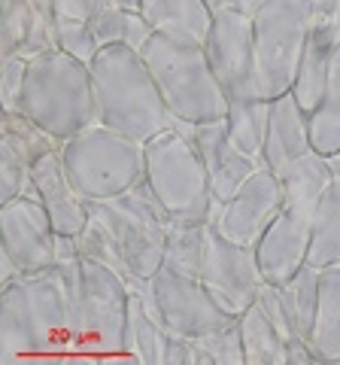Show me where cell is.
I'll return each mask as SVG.
<instances>
[{
  "label": "cell",
  "mask_w": 340,
  "mask_h": 365,
  "mask_svg": "<svg viewBox=\"0 0 340 365\" xmlns=\"http://www.w3.org/2000/svg\"><path fill=\"white\" fill-rule=\"evenodd\" d=\"M0 292V359L73 353L83 304V256L21 271Z\"/></svg>",
  "instance_id": "obj_1"
},
{
  "label": "cell",
  "mask_w": 340,
  "mask_h": 365,
  "mask_svg": "<svg viewBox=\"0 0 340 365\" xmlns=\"http://www.w3.org/2000/svg\"><path fill=\"white\" fill-rule=\"evenodd\" d=\"M95 88L97 122L134 140H152L170 128V110L164 107L152 71L140 49L104 46L88 64Z\"/></svg>",
  "instance_id": "obj_2"
},
{
  "label": "cell",
  "mask_w": 340,
  "mask_h": 365,
  "mask_svg": "<svg viewBox=\"0 0 340 365\" xmlns=\"http://www.w3.org/2000/svg\"><path fill=\"white\" fill-rule=\"evenodd\" d=\"M161 91L164 107L183 122H219L228 116V98L219 86L203 43L186 34H152L140 49Z\"/></svg>",
  "instance_id": "obj_3"
},
{
  "label": "cell",
  "mask_w": 340,
  "mask_h": 365,
  "mask_svg": "<svg viewBox=\"0 0 340 365\" xmlns=\"http://www.w3.org/2000/svg\"><path fill=\"white\" fill-rule=\"evenodd\" d=\"M21 113H28L43 131L58 137L61 143L97 125L88 64L61 49L33 55L28 64Z\"/></svg>",
  "instance_id": "obj_4"
},
{
  "label": "cell",
  "mask_w": 340,
  "mask_h": 365,
  "mask_svg": "<svg viewBox=\"0 0 340 365\" xmlns=\"http://www.w3.org/2000/svg\"><path fill=\"white\" fill-rule=\"evenodd\" d=\"M61 162L85 201L112 198L146 177V143L97 122L61 143Z\"/></svg>",
  "instance_id": "obj_5"
},
{
  "label": "cell",
  "mask_w": 340,
  "mask_h": 365,
  "mask_svg": "<svg viewBox=\"0 0 340 365\" xmlns=\"http://www.w3.org/2000/svg\"><path fill=\"white\" fill-rule=\"evenodd\" d=\"M85 207H88V216L100 220V225L112 235L124 265H128V274L152 277L161 268L170 213L158 201L146 177L140 182H134L122 195L85 201Z\"/></svg>",
  "instance_id": "obj_6"
},
{
  "label": "cell",
  "mask_w": 340,
  "mask_h": 365,
  "mask_svg": "<svg viewBox=\"0 0 340 365\" xmlns=\"http://www.w3.org/2000/svg\"><path fill=\"white\" fill-rule=\"evenodd\" d=\"M146 180L170 220L210 222V174L198 150L176 128H167L146 140Z\"/></svg>",
  "instance_id": "obj_7"
},
{
  "label": "cell",
  "mask_w": 340,
  "mask_h": 365,
  "mask_svg": "<svg viewBox=\"0 0 340 365\" xmlns=\"http://www.w3.org/2000/svg\"><path fill=\"white\" fill-rule=\"evenodd\" d=\"M307 37V0H267L253 16L255 67L267 101L292 91Z\"/></svg>",
  "instance_id": "obj_8"
},
{
  "label": "cell",
  "mask_w": 340,
  "mask_h": 365,
  "mask_svg": "<svg viewBox=\"0 0 340 365\" xmlns=\"http://www.w3.org/2000/svg\"><path fill=\"white\" fill-rule=\"evenodd\" d=\"M128 302L131 295L122 274L92 259H83V304H79L73 353H92V356L122 353Z\"/></svg>",
  "instance_id": "obj_9"
},
{
  "label": "cell",
  "mask_w": 340,
  "mask_h": 365,
  "mask_svg": "<svg viewBox=\"0 0 340 365\" xmlns=\"http://www.w3.org/2000/svg\"><path fill=\"white\" fill-rule=\"evenodd\" d=\"M198 280L203 283L222 311L240 317L249 304L258 299V289L265 287V274L258 268L255 247L234 244L216 225L207 222V247H203V265Z\"/></svg>",
  "instance_id": "obj_10"
},
{
  "label": "cell",
  "mask_w": 340,
  "mask_h": 365,
  "mask_svg": "<svg viewBox=\"0 0 340 365\" xmlns=\"http://www.w3.org/2000/svg\"><path fill=\"white\" fill-rule=\"evenodd\" d=\"M207 58L213 64L219 86L228 101L237 98H265L255 67V43H253V19L240 9H219L213 13L210 37L203 40Z\"/></svg>",
  "instance_id": "obj_11"
},
{
  "label": "cell",
  "mask_w": 340,
  "mask_h": 365,
  "mask_svg": "<svg viewBox=\"0 0 340 365\" xmlns=\"http://www.w3.org/2000/svg\"><path fill=\"white\" fill-rule=\"evenodd\" d=\"M152 287H155L158 311L164 317V326H167V332H174V335L195 341V338L210 335L237 319L228 311H222L219 302L203 289V283L198 277L174 271L170 265H164V262H161V268L152 274Z\"/></svg>",
  "instance_id": "obj_12"
},
{
  "label": "cell",
  "mask_w": 340,
  "mask_h": 365,
  "mask_svg": "<svg viewBox=\"0 0 340 365\" xmlns=\"http://www.w3.org/2000/svg\"><path fill=\"white\" fill-rule=\"evenodd\" d=\"M170 128H176L186 140L195 146L203 168L210 174V189L216 201H228L243 182L255 174L258 165L253 155H246L240 146L231 140L228 125L225 119L219 122H183V119H170Z\"/></svg>",
  "instance_id": "obj_13"
},
{
  "label": "cell",
  "mask_w": 340,
  "mask_h": 365,
  "mask_svg": "<svg viewBox=\"0 0 340 365\" xmlns=\"http://www.w3.org/2000/svg\"><path fill=\"white\" fill-rule=\"evenodd\" d=\"M282 210V182L270 168H258L234 195L222 204V213L216 222L225 237H231L234 244L255 247L262 241V235L270 228V222Z\"/></svg>",
  "instance_id": "obj_14"
},
{
  "label": "cell",
  "mask_w": 340,
  "mask_h": 365,
  "mask_svg": "<svg viewBox=\"0 0 340 365\" xmlns=\"http://www.w3.org/2000/svg\"><path fill=\"white\" fill-rule=\"evenodd\" d=\"M0 228H4V250L21 271H40L55 262V232L49 210L43 201L18 195L0 204Z\"/></svg>",
  "instance_id": "obj_15"
},
{
  "label": "cell",
  "mask_w": 340,
  "mask_h": 365,
  "mask_svg": "<svg viewBox=\"0 0 340 365\" xmlns=\"http://www.w3.org/2000/svg\"><path fill=\"white\" fill-rule=\"evenodd\" d=\"M310 225L313 216L294 207H282L280 216L255 244L258 268L267 283H282L307 262L310 250Z\"/></svg>",
  "instance_id": "obj_16"
},
{
  "label": "cell",
  "mask_w": 340,
  "mask_h": 365,
  "mask_svg": "<svg viewBox=\"0 0 340 365\" xmlns=\"http://www.w3.org/2000/svg\"><path fill=\"white\" fill-rule=\"evenodd\" d=\"M313 150L310 137V116L301 110L292 91L270 101L267 110V134H265V150H262V168H270L280 174L282 168L294 158L307 155Z\"/></svg>",
  "instance_id": "obj_17"
},
{
  "label": "cell",
  "mask_w": 340,
  "mask_h": 365,
  "mask_svg": "<svg viewBox=\"0 0 340 365\" xmlns=\"http://www.w3.org/2000/svg\"><path fill=\"white\" fill-rule=\"evenodd\" d=\"M31 177L40 189V201L49 210L52 225L58 235H79L88 222L85 198L76 192V186L67 177V168L61 162V150L37 158L31 165Z\"/></svg>",
  "instance_id": "obj_18"
},
{
  "label": "cell",
  "mask_w": 340,
  "mask_h": 365,
  "mask_svg": "<svg viewBox=\"0 0 340 365\" xmlns=\"http://www.w3.org/2000/svg\"><path fill=\"white\" fill-rule=\"evenodd\" d=\"M331 52H334V21L331 25H310V37H307V46H304L298 76L292 83V95L307 116L319 110L325 98Z\"/></svg>",
  "instance_id": "obj_19"
},
{
  "label": "cell",
  "mask_w": 340,
  "mask_h": 365,
  "mask_svg": "<svg viewBox=\"0 0 340 365\" xmlns=\"http://www.w3.org/2000/svg\"><path fill=\"white\" fill-rule=\"evenodd\" d=\"M280 182H282V207H294L304 213H316L319 198L325 195V189L334 182V170L328 155L310 150L307 155L294 158L286 168L280 170Z\"/></svg>",
  "instance_id": "obj_20"
},
{
  "label": "cell",
  "mask_w": 340,
  "mask_h": 365,
  "mask_svg": "<svg viewBox=\"0 0 340 365\" xmlns=\"http://www.w3.org/2000/svg\"><path fill=\"white\" fill-rule=\"evenodd\" d=\"M307 344L316 362L340 365V265L322 268L319 274V307Z\"/></svg>",
  "instance_id": "obj_21"
},
{
  "label": "cell",
  "mask_w": 340,
  "mask_h": 365,
  "mask_svg": "<svg viewBox=\"0 0 340 365\" xmlns=\"http://www.w3.org/2000/svg\"><path fill=\"white\" fill-rule=\"evenodd\" d=\"M140 13L155 34H186L203 43L213 28V9L203 0H143Z\"/></svg>",
  "instance_id": "obj_22"
},
{
  "label": "cell",
  "mask_w": 340,
  "mask_h": 365,
  "mask_svg": "<svg viewBox=\"0 0 340 365\" xmlns=\"http://www.w3.org/2000/svg\"><path fill=\"white\" fill-rule=\"evenodd\" d=\"M319 274H322V268L304 262L289 280L277 283L289 323L304 341H310L313 323H316V307H319Z\"/></svg>",
  "instance_id": "obj_23"
},
{
  "label": "cell",
  "mask_w": 340,
  "mask_h": 365,
  "mask_svg": "<svg viewBox=\"0 0 340 365\" xmlns=\"http://www.w3.org/2000/svg\"><path fill=\"white\" fill-rule=\"evenodd\" d=\"M307 262L316 268L340 265V180L337 177L325 189V195L319 198V207L313 213Z\"/></svg>",
  "instance_id": "obj_24"
},
{
  "label": "cell",
  "mask_w": 340,
  "mask_h": 365,
  "mask_svg": "<svg viewBox=\"0 0 340 365\" xmlns=\"http://www.w3.org/2000/svg\"><path fill=\"white\" fill-rule=\"evenodd\" d=\"M310 137L316 153H340V25H334V52L331 67H328V86L319 110L310 116Z\"/></svg>",
  "instance_id": "obj_25"
},
{
  "label": "cell",
  "mask_w": 340,
  "mask_h": 365,
  "mask_svg": "<svg viewBox=\"0 0 340 365\" xmlns=\"http://www.w3.org/2000/svg\"><path fill=\"white\" fill-rule=\"evenodd\" d=\"M246 365H286V341L255 302L237 317Z\"/></svg>",
  "instance_id": "obj_26"
},
{
  "label": "cell",
  "mask_w": 340,
  "mask_h": 365,
  "mask_svg": "<svg viewBox=\"0 0 340 365\" xmlns=\"http://www.w3.org/2000/svg\"><path fill=\"white\" fill-rule=\"evenodd\" d=\"M92 34L97 40V49L104 46H128V49H143L152 37V25L143 19V13L116 6H97L92 16Z\"/></svg>",
  "instance_id": "obj_27"
},
{
  "label": "cell",
  "mask_w": 340,
  "mask_h": 365,
  "mask_svg": "<svg viewBox=\"0 0 340 365\" xmlns=\"http://www.w3.org/2000/svg\"><path fill=\"white\" fill-rule=\"evenodd\" d=\"M267 110H270L267 98H237L228 101V116H225L231 140L246 155H253L258 165H262L265 134H267Z\"/></svg>",
  "instance_id": "obj_28"
},
{
  "label": "cell",
  "mask_w": 340,
  "mask_h": 365,
  "mask_svg": "<svg viewBox=\"0 0 340 365\" xmlns=\"http://www.w3.org/2000/svg\"><path fill=\"white\" fill-rule=\"evenodd\" d=\"M167 335H170L167 329L161 323H155V319L146 314V307L131 295V302H128V323H124L122 356H131V359L146 362V365H161Z\"/></svg>",
  "instance_id": "obj_29"
},
{
  "label": "cell",
  "mask_w": 340,
  "mask_h": 365,
  "mask_svg": "<svg viewBox=\"0 0 340 365\" xmlns=\"http://www.w3.org/2000/svg\"><path fill=\"white\" fill-rule=\"evenodd\" d=\"M203 247H207V222H179L170 220L167 244H164V265L198 277L203 265Z\"/></svg>",
  "instance_id": "obj_30"
},
{
  "label": "cell",
  "mask_w": 340,
  "mask_h": 365,
  "mask_svg": "<svg viewBox=\"0 0 340 365\" xmlns=\"http://www.w3.org/2000/svg\"><path fill=\"white\" fill-rule=\"evenodd\" d=\"M0 140L13 146L28 165H33L37 158L49 155L55 150H61L58 137L43 131L28 113H4V119H0Z\"/></svg>",
  "instance_id": "obj_31"
},
{
  "label": "cell",
  "mask_w": 340,
  "mask_h": 365,
  "mask_svg": "<svg viewBox=\"0 0 340 365\" xmlns=\"http://www.w3.org/2000/svg\"><path fill=\"white\" fill-rule=\"evenodd\" d=\"M191 365H246L240 323H228L191 341Z\"/></svg>",
  "instance_id": "obj_32"
},
{
  "label": "cell",
  "mask_w": 340,
  "mask_h": 365,
  "mask_svg": "<svg viewBox=\"0 0 340 365\" xmlns=\"http://www.w3.org/2000/svg\"><path fill=\"white\" fill-rule=\"evenodd\" d=\"M76 241H79V253H83V259H92V262H97V265H107L116 274H122V277H128V265H124L116 241H112V235L100 225V220L88 216V222H85L83 232L76 235Z\"/></svg>",
  "instance_id": "obj_33"
},
{
  "label": "cell",
  "mask_w": 340,
  "mask_h": 365,
  "mask_svg": "<svg viewBox=\"0 0 340 365\" xmlns=\"http://www.w3.org/2000/svg\"><path fill=\"white\" fill-rule=\"evenodd\" d=\"M55 43L58 49L73 55V58L92 64L97 55V40L92 34V21L85 19H70V16H55Z\"/></svg>",
  "instance_id": "obj_34"
},
{
  "label": "cell",
  "mask_w": 340,
  "mask_h": 365,
  "mask_svg": "<svg viewBox=\"0 0 340 365\" xmlns=\"http://www.w3.org/2000/svg\"><path fill=\"white\" fill-rule=\"evenodd\" d=\"M33 0H4V19H0V52L13 55L28 40L33 25Z\"/></svg>",
  "instance_id": "obj_35"
},
{
  "label": "cell",
  "mask_w": 340,
  "mask_h": 365,
  "mask_svg": "<svg viewBox=\"0 0 340 365\" xmlns=\"http://www.w3.org/2000/svg\"><path fill=\"white\" fill-rule=\"evenodd\" d=\"M28 64L31 58H25L18 52L4 55V64H0V104H4V113H21Z\"/></svg>",
  "instance_id": "obj_36"
},
{
  "label": "cell",
  "mask_w": 340,
  "mask_h": 365,
  "mask_svg": "<svg viewBox=\"0 0 340 365\" xmlns=\"http://www.w3.org/2000/svg\"><path fill=\"white\" fill-rule=\"evenodd\" d=\"M28 180H31V165L9 143L0 140V204L18 198Z\"/></svg>",
  "instance_id": "obj_37"
},
{
  "label": "cell",
  "mask_w": 340,
  "mask_h": 365,
  "mask_svg": "<svg viewBox=\"0 0 340 365\" xmlns=\"http://www.w3.org/2000/svg\"><path fill=\"white\" fill-rule=\"evenodd\" d=\"M161 365H191V338L183 335H167V344H164V359Z\"/></svg>",
  "instance_id": "obj_38"
},
{
  "label": "cell",
  "mask_w": 340,
  "mask_h": 365,
  "mask_svg": "<svg viewBox=\"0 0 340 365\" xmlns=\"http://www.w3.org/2000/svg\"><path fill=\"white\" fill-rule=\"evenodd\" d=\"M95 9H97V0H55V16H70V19L92 21Z\"/></svg>",
  "instance_id": "obj_39"
},
{
  "label": "cell",
  "mask_w": 340,
  "mask_h": 365,
  "mask_svg": "<svg viewBox=\"0 0 340 365\" xmlns=\"http://www.w3.org/2000/svg\"><path fill=\"white\" fill-rule=\"evenodd\" d=\"M18 274H21V268L13 262V256H9L6 250L0 247V289L9 287V283H13V280L18 277Z\"/></svg>",
  "instance_id": "obj_40"
},
{
  "label": "cell",
  "mask_w": 340,
  "mask_h": 365,
  "mask_svg": "<svg viewBox=\"0 0 340 365\" xmlns=\"http://www.w3.org/2000/svg\"><path fill=\"white\" fill-rule=\"evenodd\" d=\"M140 4H143V0H97V6H116V9H134V13H140Z\"/></svg>",
  "instance_id": "obj_41"
},
{
  "label": "cell",
  "mask_w": 340,
  "mask_h": 365,
  "mask_svg": "<svg viewBox=\"0 0 340 365\" xmlns=\"http://www.w3.org/2000/svg\"><path fill=\"white\" fill-rule=\"evenodd\" d=\"M267 4V0H237V9H240V13L243 16H249V19H253L255 13H258V9H262Z\"/></svg>",
  "instance_id": "obj_42"
},
{
  "label": "cell",
  "mask_w": 340,
  "mask_h": 365,
  "mask_svg": "<svg viewBox=\"0 0 340 365\" xmlns=\"http://www.w3.org/2000/svg\"><path fill=\"white\" fill-rule=\"evenodd\" d=\"M33 9H37V16L55 21V0H33Z\"/></svg>",
  "instance_id": "obj_43"
},
{
  "label": "cell",
  "mask_w": 340,
  "mask_h": 365,
  "mask_svg": "<svg viewBox=\"0 0 340 365\" xmlns=\"http://www.w3.org/2000/svg\"><path fill=\"white\" fill-rule=\"evenodd\" d=\"M213 13H219V9H237V0H203Z\"/></svg>",
  "instance_id": "obj_44"
},
{
  "label": "cell",
  "mask_w": 340,
  "mask_h": 365,
  "mask_svg": "<svg viewBox=\"0 0 340 365\" xmlns=\"http://www.w3.org/2000/svg\"><path fill=\"white\" fill-rule=\"evenodd\" d=\"M328 162H331V170H334V177L340 180V153H334V155H328Z\"/></svg>",
  "instance_id": "obj_45"
}]
</instances>
